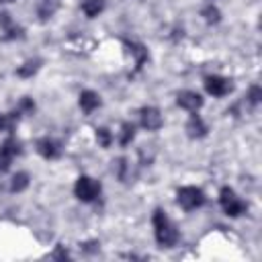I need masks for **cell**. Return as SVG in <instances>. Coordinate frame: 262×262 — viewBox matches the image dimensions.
I'll list each match as a JSON object with an SVG mask.
<instances>
[{"mask_svg":"<svg viewBox=\"0 0 262 262\" xmlns=\"http://www.w3.org/2000/svg\"><path fill=\"white\" fill-rule=\"evenodd\" d=\"M154 233H156V239L162 248H172L176 242H178V231L176 227L172 225V221L168 219V215L162 211V209H156L154 211Z\"/></svg>","mask_w":262,"mask_h":262,"instance_id":"obj_1","label":"cell"},{"mask_svg":"<svg viewBox=\"0 0 262 262\" xmlns=\"http://www.w3.org/2000/svg\"><path fill=\"white\" fill-rule=\"evenodd\" d=\"M219 203H221L225 215H229V217H239V215L246 213V209H248L246 203H244L229 186L221 188V192H219Z\"/></svg>","mask_w":262,"mask_h":262,"instance_id":"obj_2","label":"cell"},{"mask_svg":"<svg viewBox=\"0 0 262 262\" xmlns=\"http://www.w3.org/2000/svg\"><path fill=\"white\" fill-rule=\"evenodd\" d=\"M176 201L184 211H192V209H199L205 203V194L196 186H182L176 192Z\"/></svg>","mask_w":262,"mask_h":262,"instance_id":"obj_3","label":"cell"},{"mask_svg":"<svg viewBox=\"0 0 262 262\" xmlns=\"http://www.w3.org/2000/svg\"><path fill=\"white\" fill-rule=\"evenodd\" d=\"M74 192L80 201L84 203H92L96 201V196L100 194V182H96L94 178L90 176H80L76 180V186H74Z\"/></svg>","mask_w":262,"mask_h":262,"instance_id":"obj_4","label":"cell"},{"mask_svg":"<svg viewBox=\"0 0 262 262\" xmlns=\"http://www.w3.org/2000/svg\"><path fill=\"white\" fill-rule=\"evenodd\" d=\"M205 88L211 96H225L227 92H231V82L223 76H207Z\"/></svg>","mask_w":262,"mask_h":262,"instance_id":"obj_5","label":"cell"},{"mask_svg":"<svg viewBox=\"0 0 262 262\" xmlns=\"http://www.w3.org/2000/svg\"><path fill=\"white\" fill-rule=\"evenodd\" d=\"M176 102H178V106H182V108H186L190 113H196L203 106V98L194 90H182V92H178Z\"/></svg>","mask_w":262,"mask_h":262,"instance_id":"obj_6","label":"cell"},{"mask_svg":"<svg viewBox=\"0 0 262 262\" xmlns=\"http://www.w3.org/2000/svg\"><path fill=\"white\" fill-rule=\"evenodd\" d=\"M37 151L45 158V160H55L61 156V143L51 139V137H43L37 141Z\"/></svg>","mask_w":262,"mask_h":262,"instance_id":"obj_7","label":"cell"},{"mask_svg":"<svg viewBox=\"0 0 262 262\" xmlns=\"http://www.w3.org/2000/svg\"><path fill=\"white\" fill-rule=\"evenodd\" d=\"M141 125L147 129V131H156L162 127V115L156 106H143L141 108Z\"/></svg>","mask_w":262,"mask_h":262,"instance_id":"obj_8","label":"cell"},{"mask_svg":"<svg viewBox=\"0 0 262 262\" xmlns=\"http://www.w3.org/2000/svg\"><path fill=\"white\" fill-rule=\"evenodd\" d=\"M18 151H20L18 141H14L12 137L6 139V141L0 145V170H6V168L10 166V162H12V158H14Z\"/></svg>","mask_w":262,"mask_h":262,"instance_id":"obj_9","label":"cell"},{"mask_svg":"<svg viewBox=\"0 0 262 262\" xmlns=\"http://www.w3.org/2000/svg\"><path fill=\"white\" fill-rule=\"evenodd\" d=\"M80 108L84 111V113H92L94 108H98L100 106V96L96 94V92H92V90H84L82 94H80Z\"/></svg>","mask_w":262,"mask_h":262,"instance_id":"obj_10","label":"cell"},{"mask_svg":"<svg viewBox=\"0 0 262 262\" xmlns=\"http://www.w3.org/2000/svg\"><path fill=\"white\" fill-rule=\"evenodd\" d=\"M186 133L190 135V137H203L205 133H207V125L203 123V119L199 117V115H192L190 119H188V123H186Z\"/></svg>","mask_w":262,"mask_h":262,"instance_id":"obj_11","label":"cell"},{"mask_svg":"<svg viewBox=\"0 0 262 262\" xmlns=\"http://www.w3.org/2000/svg\"><path fill=\"white\" fill-rule=\"evenodd\" d=\"M125 45L129 47V53L135 57V68H141L143 61L147 59V49L143 45H139V43H129V41H125Z\"/></svg>","mask_w":262,"mask_h":262,"instance_id":"obj_12","label":"cell"},{"mask_svg":"<svg viewBox=\"0 0 262 262\" xmlns=\"http://www.w3.org/2000/svg\"><path fill=\"white\" fill-rule=\"evenodd\" d=\"M102 8H104V0H84L82 2V10H84V14L88 18L98 16L102 12Z\"/></svg>","mask_w":262,"mask_h":262,"instance_id":"obj_13","label":"cell"},{"mask_svg":"<svg viewBox=\"0 0 262 262\" xmlns=\"http://www.w3.org/2000/svg\"><path fill=\"white\" fill-rule=\"evenodd\" d=\"M57 8V0H39L37 4V12L41 18H49Z\"/></svg>","mask_w":262,"mask_h":262,"instance_id":"obj_14","label":"cell"},{"mask_svg":"<svg viewBox=\"0 0 262 262\" xmlns=\"http://www.w3.org/2000/svg\"><path fill=\"white\" fill-rule=\"evenodd\" d=\"M29 186V174L27 172H18L12 176V182H10V190L12 192H20Z\"/></svg>","mask_w":262,"mask_h":262,"instance_id":"obj_15","label":"cell"},{"mask_svg":"<svg viewBox=\"0 0 262 262\" xmlns=\"http://www.w3.org/2000/svg\"><path fill=\"white\" fill-rule=\"evenodd\" d=\"M201 14H203V18H205L209 25H215V23H219V18H221L219 8H217V6H213V4H207V6L201 10Z\"/></svg>","mask_w":262,"mask_h":262,"instance_id":"obj_16","label":"cell"},{"mask_svg":"<svg viewBox=\"0 0 262 262\" xmlns=\"http://www.w3.org/2000/svg\"><path fill=\"white\" fill-rule=\"evenodd\" d=\"M37 70H39V61H27V63H23V66L16 70V74H18L20 78H31Z\"/></svg>","mask_w":262,"mask_h":262,"instance_id":"obj_17","label":"cell"},{"mask_svg":"<svg viewBox=\"0 0 262 262\" xmlns=\"http://www.w3.org/2000/svg\"><path fill=\"white\" fill-rule=\"evenodd\" d=\"M133 135H135V127L131 125V123H123V127H121V145H127L131 139H133Z\"/></svg>","mask_w":262,"mask_h":262,"instance_id":"obj_18","label":"cell"},{"mask_svg":"<svg viewBox=\"0 0 262 262\" xmlns=\"http://www.w3.org/2000/svg\"><path fill=\"white\" fill-rule=\"evenodd\" d=\"M96 141L100 143V147H108L111 145V141H113V135H111V131L108 129H96Z\"/></svg>","mask_w":262,"mask_h":262,"instance_id":"obj_19","label":"cell"},{"mask_svg":"<svg viewBox=\"0 0 262 262\" xmlns=\"http://www.w3.org/2000/svg\"><path fill=\"white\" fill-rule=\"evenodd\" d=\"M248 98H250V102H252V104H258V102H260V98H262V90H260L258 86H252V88H250Z\"/></svg>","mask_w":262,"mask_h":262,"instance_id":"obj_20","label":"cell"},{"mask_svg":"<svg viewBox=\"0 0 262 262\" xmlns=\"http://www.w3.org/2000/svg\"><path fill=\"white\" fill-rule=\"evenodd\" d=\"M35 108V102L29 98V96H25L23 100H20V111H25V113H31Z\"/></svg>","mask_w":262,"mask_h":262,"instance_id":"obj_21","label":"cell"},{"mask_svg":"<svg viewBox=\"0 0 262 262\" xmlns=\"http://www.w3.org/2000/svg\"><path fill=\"white\" fill-rule=\"evenodd\" d=\"M8 2H12V0H0V4H8Z\"/></svg>","mask_w":262,"mask_h":262,"instance_id":"obj_22","label":"cell"}]
</instances>
